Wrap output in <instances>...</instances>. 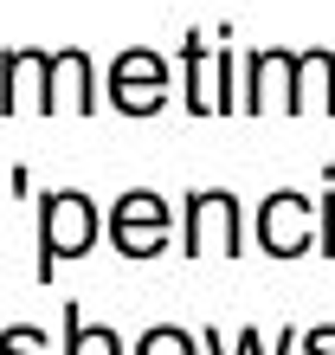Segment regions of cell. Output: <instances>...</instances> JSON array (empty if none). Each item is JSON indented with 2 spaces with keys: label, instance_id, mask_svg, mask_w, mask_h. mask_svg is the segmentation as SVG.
Wrapping results in <instances>:
<instances>
[{
  "label": "cell",
  "instance_id": "cell-1",
  "mask_svg": "<svg viewBox=\"0 0 335 355\" xmlns=\"http://www.w3.org/2000/svg\"><path fill=\"white\" fill-rule=\"evenodd\" d=\"M97 233H103V214L84 187H46L39 194V265H33V278L52 284L58 265H71L97 245Z\"/></svg>",
  "mask_w": 335,
  "mask_h": 355
},
{
  "label": "cell",
  "instance_id": "cell-2",
  "mask_svg": "<svg viewBox=\"0 0 335 355\" xmlns=\"http://www.w3.org/2000/svg\"><path fill=\"white\" fill-rule=\"evenodd\" d=\"M181 252L187 259H239L245 252V207L233 187H194L181 207Z\"/></svg>",
  "mask_w": 335,
  "mask_h": 355
},
{
  "label": "cell",
  "instance_id": "cell-3",
  "mask_svg": "<svg viewBox=\"0 0 335 355\" xmlns=\"http://www.w3.org/2000/svg\"><path fill=\"white\" fill-rule=\"evenodd\" d=\"M168 239H174V214L155 187H129L116 207H110V245L123 259H161Z\"/></svg>",
  "mask_w": 335,
  "mask_h": 355
},
{
  "label": "cell",
  "instance_id": "cell-4",
  "mask_svg": "<svg viewBox=\"0 0 335 355\" xmlns=\"http://www.w3.org/2000/svg\"><path fill=\"white\" fill-rule=\"evenodd\" d=\"M181 65H187V110L194 116H226L239 110V85H233V52L206 46V33L181 39Z\"/></svg>",
  "mask_w": 335,
  "mask_h": 355
},
{
  "label": "cell",
  "instance_id": "cell-5",
  "mask_svg": "<svg viewBox=\"0 0 335 355\" xmlns=\"http://www.w3.org/2000/svg\"><path fill=\"white\" fill-rule=\"evenodd\" d=\"M297 71H303V52H278V46H258V52L245 58L239 110L264 116V103H271V110H290V116H297V110H303V97H297Z\"/></svg>",
  "mask_w": 335,
  "mask_h": 355
},
{
  "label": "cell",
  "instance_id": "cell-6",
  "mask_svg": "<svg viewBox=\"0 0 335 355\" xmlns=\"http://www.w3.org/2000/svg\"><path fill=\"white\" fill-rule=\"evenodd\" d=\"M258 245L271 259H303L309 245H316V200L297 194V187L264 194V207H258Z\"/></svg>",
  "mask_w": 335,
  "mask_h": 355
},
{
  "label": "cell",
  "instance_id": "cell-7",
  "mask_svg": "<svg viewBox=\"0 0 335 355\" xmlns=\"http://www.w3.org/2000/svg\"><path fill=\"white\" fill-rule=\"evenodd\" d=\"M110 103L123 116H155L168 103V58L149 52V46L116 52V65H110Z\"/></svg>",
  "mask_w": 335,
  "mask_h": 355
},
{
  "label": "cell",
  "instance_id": "cell-8",
  "mask_svg": "<svg viewBox=\"0 0 335 355\" xmlns=\"http://www.w3.org/2000/svg\"><path fill=\"white\" fill-rule=\"evenodd\" d=\"M46 85H52V52L13 46L7 58H0V110H7V116L46 110Z\"/></svg>",
  "mask_w": 335,
  "mask_h": 355
},
{
  "label": "cell",
  "instance_id": "cell-9",
  "mask_svg": "<svg viewBox=\"0 0 335 355\" xmlns=\"http://www.w3.org/2000/svg\"><path fill=\"white\" fill-rule=\"evenodd\" d=\"M58 110H78V116H91V110H97V71H91V52H84V46L52 52L46 116H58Z\"/></svg>",
  "mask_w": 335,
  "mask_h": 355
},
{
  "label": "cell",
  "instance_id": "cell-10",
  "mask_svg": "<svg viewBox=\"0 0 335 355\" xmlns=\"http://www.w3.org/2000/svg\"><path fill=\"white\" fill-rule=\"evenodd\" d=\"M297 97H303V110L316 103V110H329V116H335V52H329V46H309V52H303Z\"/></svg>",
  "mask_w": 335,
  "mask_h": 355
},
{
  "label": "cell",
  "instance_id": "cell-11",
  "mask_svg": "<svg viewBox=\"0 0 335 355\" xmlns=\"http://www.w3.org/2000/svg\"><path fill=\"white\" fill-rule=\"evenodd\" d=\"M58 355H129V349H123V336L110 323H84V310L65 304V349Z\"/></svg>",
  "mask_w": 335,
  "mask_h": 355
},
{
  "label": "cell",
  "instance_id": "cell-12",
  "mask_svg": "<svg viewBox=\"0 0 335 355\" xmlns=\"http://www.w3.org/2000/svg\"><path fill=\"white\" fill-rule=\"evenodd\" d=\"M129 355H200V336H187L181 323H155V329H142V336H136Z\"/></svg>",
  "mask_w": 335,
  "mask_h": 355
},
{
  "label": "cell",
  "instance_id": "cell-13",
  "mask_svg": "<svg viewBox=\"0 0 335 355\" xmlns=\"http://www.w3.org/2000/svg\"><path fill=\"white\" fill-rule=\"evenodd\" d=\"M316 252L335 259V168L323 175V194H316Z\"/></svg>",
  "mask_w": 335,
  "mask_h": 355
},
{
  "label": "cell",
  "instance_id": "cell-14",
  "mask_svg": "<svg viewBox=\"0 0 335 355\" xmlns=\"http://www.w3.org/2000/svg\"><path fill=\"white\" fill-rule=\"evenodd\" d=\"M0 355H52V336L33 323H13V329H0Z\"/></svg>",
  "mask_w": 335,
  "mask_h": 355
},
{
  "label": "cell",
  "instance_id": "cell-15",
  "mask_svg": "<svg viewBox=\"0 0 335 355\" xmlns=\"http://www.w3.org/2000/svg\"><path fill=\"white\" fill-rule=\"evenodd\" d=\"M297 336H303L297 323L278 329V349H271V355H297ZM239 355H264V336H258V329H239Z\"/></svg>",
  "mask_w": 335,
  "mask_h": 355
},
{
  "label": "cell",
  "instance_id": "cell-16",
  "mask_svg": "<svg viewBox=\"0 0 335 355\" xmlns=\"http://www.w3.org/2000/svg\"><path fill=\"white\" fill-rule=\"evenodd\" d=\"M297 349H303V355H335V323L303 329V336H297Z\"/></svg>",
  "mask_w": 335,
  "mask_h": 355
},
{
  "label": "cell",
  "instance_id": "cell-17",
  "mask_svg": "<svg viewBox=\"0 0 335 355\" xmlns=\"http://www.w3.org/2000/svg\"><path fill=\"white\" fill-rule=\"evenodd\" d=\"M200 355H233V349H226L219 329H200Z\"/></svg>",
  "mask_w": 335,
  "mask_h": 355
}]
</instances>
